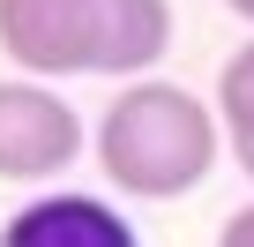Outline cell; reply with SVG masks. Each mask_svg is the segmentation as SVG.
<instances>
[{
    "label": "cell",
    "mask_w": 254,
    "mask_h": 247,
    "mask_svg": "<svg viewBox=\"0 0 254 247\" xmlns=\"http://www.w3.org/2000/svg\"><path fill=\"white\" fill-rule=\"evenodd\" d=\"M172 45V0H0V53L23 75L142 82Z\"/></svg>",
    "instance_id": "6da1fadb"
},
{
    "label": "cell",
    "mask_w": 254,
    "mask_h": 247,
    "mask_svg": "<svg viewBox=\"0 0 254 247\" xmlns=\"http://www.w3.org/2000/svg\"><path fill=\"white\" fill-rule=\"evenodd\" d=\"M224 158V120L217 105H202L194 90L180 82H127L105 120H97V165L120 195L135 202H172V195H194Z\"/></svg>",
    "instance_id": "7a4b0ae2"
},
{
    "label": "cell",
    "mask_w": 254,
    "mask_h": 247,
    "mask_svg": "<svg viewBox=\"0 0 254 247\" xmlns=\"http://www.w3.org/2000/svg\"><path fill=\"white\" fill-rule=\"evenodd\" d=\"M82 158V120L75 105L23 75V82H0V180H53Z\"/></svg>",
    "instance_id": "3957f363"
},
{
    "label": "cell",
    "mask_w": 254,
    "mask_h": 247,
    "mask_svg": "<svg viewBox=\"0 0 254 247\" xmlns=\"http://www.w3.org/2000/svg\"><path fill=\"white\" fill-rule=\"evenodd\" d=\"M0 247H142L135 225H127L105 195H30L8 225H0Z\"/></svg>",
    "instance_id": "277c9868"
},
{
    "label": "cell",
    "mask_w": 254,
    "mask_h": 247,
    "mask_svg": "<svg viewBox=\"0 0 254 247\" xmlns=\"http://www.w3.org/2000/svg\"><path fill=\"white\" fill-rule=\"evenodd\" d=\"M217 120H224V143H232L239 172L254 180V38L217 68Z\"/></svg>",
    "instance_id": "5b68a950"
},
{
    "label": "cell",
    "mask_w": 254,
    "mask_h": 247,
    "mask_svg": "<svg viewBox=\"0 0 254 247\" xmlns=\"http://www.w3.org/2000/svg\"><path fill=\"white\" fill-rule=\"evenodd\" d=\"M217 247H254V202H247V210H232V217L217 225Z\"/></svg>",
    "instance_id": "8992f818"
},
{
    "label": "cell",
    "mask_w": 254,
    "mask_h": 247,
    "mask_svg": "<svg viewBox=\"0 0 254 247\" xmlns=\"http://www.w3.org/2000/svg\"><path fill=\"white\" fill-rule=\"evenodd\" d=\"M224 8H232V15H239V23H254V0H224Z\"/></svg>",
    "instance_id": "52a82bcc"
}]
</instances>
